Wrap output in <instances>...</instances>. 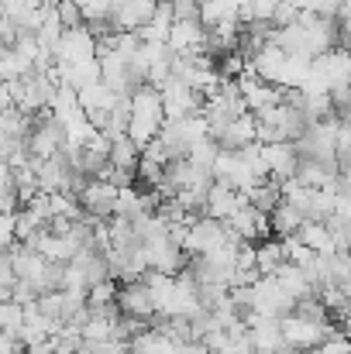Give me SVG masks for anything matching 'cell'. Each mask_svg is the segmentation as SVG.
Returning a JSON list of instances; mask_svg holds the SVG:
<instances>
[{"instance_id":"obj_16","label":"cell","mask_w":351,"mask_h":354,"mask_svg":"<svg viewBox=\"0 0 351 354\" xmlns=\"http://www.w3.org/2000/svg\"><path fill=\"white\" fill-rule=\"evenodd\" d=\"M141 158H145V148H141L138 141H131L127 134H124V138H114V145H111V165L124 169V172H138Z\"/></svg>"},{"instance_id":"obj_14","label":"cell","mask_w":351,"mask_h":354,"mask_svg":"<svg viewBox=\"0 0 351 354\" xmlns=\"http://www.w3.org/2000/svg\"><path fill=\"white\" fill-rule=\"evenodd\" d=\"M296 237H300L314 254H338V237L331 231V224H324V221H307Z\"/></svg>"},{"instance_id":"obj_5","label":"cell","mask_w":351,"mask_h":354,"mask_svg":"<svg viewBox=\"0 0 351 354\" xmlns=\"http://www.w3.org/2000/svg\"><path fill=\"white\" fill-rule=\"evenodd\" d=\"M231 237V227L228 224H221V221H214V217H197L193 224H190V234L183 241V251L190 254V258H207L210 251H217L224 241Z\"/></svg>"},{"instance_id":"obj_3","label":"cell","mask_w":351,"mask_h":354,"mask_svg":"<svg viewBox=\"0 0 351 354\" xmlns=\"http://www.w3.org/2000/svg\"><path fill=\"white\" fill-rule=\"evenodd\" d=\"M331 334H334L331 324H321V320H310V317H300V313L282 317V337L293 351H317Z\"/></svg>"},{"instance_id":"obj_19","label":"cell","mask_w":351,"mask_h":354,"mask_svg":"<svg viewBox=\"0 0 351 354\" xmlns=\"http://www.w3.org/2000/svg\"><path fill=\"white\" fill-rule=\"evenodd\" d=\"M186 158H190L197 169H204V172H210V176H214V165H217V158H221V145H217L214 138H207V141L193 145Z\"/></svg>"},{"instance_id":"obj_15","label":"cell","mask_w":351,"mask_h":354,"mask_svg":"<svg viewBox=\"0 0 351 354\" xmlns=\"http://www.w3.org/2000/svg\"><path fill=\"white\" fill-rule=\"evenodd\" d=\"M269 221H272V237H276V241L296 237L300 234V227L307 224V217H303L296 207H289V203H279V207H276V214H272Z\"/></svg>"},{"instance_id":"obj_23","label":"cell","mask_w":351,"mask_h":354,"mask_svg":"<svg viewBox=\"0 0 351 354\" xmlns=\"http://www.w3.org/2000/svg\"><path fill=\"white\" fill-rule=\"evenodd\" d=\"M176 21H200V0H172Z\"/></svg>"},{"instance_id":"obj_22","label":"cell","mask_w":351,"mask_h":354,"mask_svg":"<svg viewBox=\"0 0 351 354\" xmlns=\"http://www.w3.org/2000/svg\"><path fill=\"white\" fill-rule=\"evenodd\" d=\"M24 320H28V306H21V303H3L0 306V324H3L7 334H21Z\"/></svg>"},{"instance_id":"obj_9","label":"cell","mask_w":351,"mask_h":354,"mask_svg":"<svg viewBox=\"0 0 351 354\" xmlns=\"http://www.w3.org/2000/svg\"><path fill=\"white\" fill-rule=\"evenodd\" d=\"M117 310H120L124 317H134V320H145V324H152V320L159 317V310H155V296H152V289H148L145 279H138V282H124V286H120Z\"/></svg>"},{"instance_id":"obj_8","label":"cell","mask_w":351,"mask_h":354,"mask_svg":"<svg viewBox=\"0 0 351 354\" xmlns=\"http://www.w3.org/2000/svg\"><path fill=\"white\" fill-rule=\"evenodd\" d=\"M244 320H248V341L258 354H296L282 337V320H269L255 313H248Z\"/></svg>"},{"instance_id":"obj_17","label":"cell","mask_w":351,"mask_h":354,"mask_svg":"<svg viewBox=\"0 0 351 354\" xmlns=\"http://www.w3.org/2000/svg\"><path fill=\"white\" fill-rule=\"evenodd\" d=\"M200 21H204L207 31L224 24V21H237V3L234 0H200Z\"/></svg>"},{"instance_id":"obj_13","label":"cell","mask_w":351,"mask_h":354,"mask_svg":"<svg viewBox=\"0 0 351 354\" xmlns=\"http://www.w3.org/2000/svg\"><path fill=\"white\" fill-rule=\"evenodd\" d=\"M221 148H228V151H241V148H248V145H255L258 141V118L255 114H244V118H234L217 138H214Z\"/></svg>"},{"instance_id":"obj_7","label":"cell","mask_w":351,"mask_h":354,"mask_svg":"<svg viewBox=\"0 0 351 354\" xmlns=\"http://www.w3.org/2000/svg\"><path fill=\"white\" fill-rule=\"evenodd\" d=\"M90 59H100L97 35L90 31V24H83V28H66V35H62L59 48H55V62L76 66V62H90Z\"/></svg>"},{"instance_id":"obj_18","label":"cell","mask_w":351,"mask_h":354,"mask_svg":"<svg viewBox=\"0 0 351 354\" xmlns=\"http://www.w3.org/2000/svg\"><path fill=\"white\" fill-rule=\"evenodd\" d=\"M255 248H258V272H262V275H276V272L286 265L282 241L269 237V241H262V244H255Z\"/></svg>"},{"instance_id":"obj_6","label":"cell","mask_w":351,"mask_h":354,"mask_svg":"<svg viewBox=\"0 0 351 354\" xmlns=\"http://www.w3.org/2000/svg\"><path fill=\"white\" fill-rule=\"evenodd\" d=\"M117 196H120V189H117L114 183H107V179H90L87 189L80 193V207H83V214L93 217V221H114Z\"/></svg>"},{"instance_id":"obj_4","label":"cell","mask_w":351,"mask_h":354,"mask_svg":"<svg viewBox=\"0 0 351 354\" xmlns=\"http://www.w3.org/2000/svg\"><path fill=\"white\" fill-rule=\"evenodd\" d=\"M159 90H162V104H165V120H186V118L204 114V104H207V100H204L193 86H186L183 80L169 76Z\"/></svg>"},{"instance_id":"obj_29","label":"cell","mask_w":351,"mask_h":354,"mask_svg":"<svg viewBox=\"0 0 351 354\" xmlns=\"http://www.w3.org/2000/svg\"><path fill=\"white\" fill-rule=\"evenodd\" d=\"M341 120H345V124L351 127V111H345V114H341Z\"/></svg>"},{"instance_id":"obj_26","label":"cell","mask_w":351,"mask_h":354,"mask_svg":"<svg viewBox=\"0 0 351 354\" xmlns=\"http://www.w3.org/2000/svg\"><path fill=\"white\" fill-rule=\"evenodd\" d=\"M0 351L3 354H28V344L21 341V334H0Z\"/></svg>"},{"instance_id":"obj_1","label":"cell","mask_w":351,"mask_h":354,"mask_svg":"<svg viewBox=\"0 0 351 354\" xmlns=\"http://www.w3.org/2000/svg\"><path fill=\"white\" fill-rule=\"evenodd\" d=\"M165 127V104H162V90L159 86H138L131 93V127L127 138L138 141L141 148H148Z\"/></svg>"},{"instance_id":"obj_28","label":"cell","mask_w":351,"mask_h":354,"mask_svg":"<svg viewBox=\"0 0 351 354\" xmlns=\"http://www.w3.org/2000/svg\"><path fill=\"white\" fill-rule=\"evenodd\" d=\"M221 354H258V351L251 348V341H248V337H234V341Z\"/></svg>"},{"instance_id":"obj_24","label":"cell","mask_w":351,"mask_h":354,"mask_svg":"<svg viewBox=\"0 0 351 354\" xmlns=\"http://www.w3.org/2000/svg\"><path fill=\"white\" fill-rule=\"evenodd\" d=\"M321 354H351V337L348 334H331L321 344Z\"/></svg>"},{"instance_id":"obj_10","label":"cell","mask_w":351,"mask_h":354,"mask_svg":"<svg viewBox=\"0 0 351 354\" xmlns=\"http://www.w3.org/2000/svg\"><path fill=\"white\" fill-rule=\"evenodd\" d=\"M265 165H269V179L289 183V179L300 176L303 158H300V151H296L293 141H279V145H265Z\"/></svg>"},{"instance_id":"obj_20","label":"cell","mask_w":351,"mask_h":354,"mask_svg":"<svg viewBox=\"0 0 351 354\" xmlns=\"http://www.w3.org/2000/svg\"><path fill=\"white\" fill-rule=\"evenodd\" d=\"M76 7L83 10V21H87L90 28H97V24H111L114 0H76Z\"/></svg>"},{"instance_id":"obj_21","label":"cell","mask_w":351,"mask_h":354,"mask_svg":"<svg viewBox=\"0 0 351 354\" xmlns=\"http://www.w3.org/2000/svg\"><path fill=\"white\" fill-rule=\"evenodd\" d=\"M282 251H286V261H289V265H300V268H310V265L321 258V254H314L300 237H286V241H282Z\"/></svg>"},{"instance_id":"obj_25","label":"cell","mask_w":351,"mask_h":354,"mask_svg":"<svg viewBox=\"0 0 351 354\" xmlns=\"http://www.w3.org/2000/svg\"><path fill=\"white\" fill-rule=\"evenodd\" d=\"M276 7H279V0H251L255 21H265V24H272V17H276Z\"/></svg>"},{"instance_id":"obj_12","label":"cell","mask_w":351,"mask_h":354,"mask_svg":"<svg viewBox=\"0 0 351 354\" xmlns=\"http://www.w3.org/2000/svg\"><path fill=\"white\" fill-rule=\"evenodd\" d=\"M244 203H248V200H244L234 186H228V183H214L210 193H207V207H204V214L214 217V221H221V224H228Z\"/></svg>"},{"instance_id":"obj_11","label":"cell","mask_w":351,"mask_h":354,"mask_svg":"<svg viewBox=\"0 0 351 354\" xmlns=\"http://www.w3.org/2000/svg\"><path fill=\"white\" fill-rule=\"evenodd\" d=\"M159 10V0H114L111 24L117 31H141Z\"/></svg>"},{"instance_id":"obj_27","label":"cell","mask_w":351,"mask_h":354,"mask_svg":"<svg viewBox=\"0 0 351 354\" xmlns=\"http://www.w3.org/2000/svg\"><path fill=\"white\" fill-rule=\"evenodd\" d=\"M31 3H35V0H0V7H3V17H17V14H24Z\"/></svg>"},{"instance_id":"obj_2","label":"cell","mask_w":351,"mask_h":354,"mask_svg":"<svg viewBox=\"0 0 351 354\" xmlns=\"http://www.w3.org/2000/svg\"><path fill=\"white\" fill-rule=\"evenodd\" d=\"M296 310V299L282 289V282L276 275H265L258 286H251V313L255 317H269V320H282Z\"/></svg>"}]
</instances>
